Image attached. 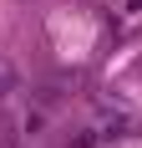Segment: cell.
<instances>
[{"label": "cell", "mask_w": 142, "mask_h": 148, "mask_svg": "<svg viewBox=\"0 0 142 148\" xmlns=\"http://www.w3.org/2000/svg\"><path fill=\"white\" fill-rule=\"evenodd\" d=\"M15 82H20V77H15V66L0 56V97H10V92H15Z\"/></svg>", "instance_id": "cell-1"}, {"label": "cell", "mask_w": 142, "mask_h": 148, "mask_svg": "<svg viewBox=\"0 0 142 148\" xmlns=\"http://www.w3.org/2000/svg\"><path fill=\"white\" fill-rule=\"evenodd\" d=\"M97 143H101V133H76L66 148H97Z\"/></svg>", "instance_id": "cell-2"}]
</instances>
